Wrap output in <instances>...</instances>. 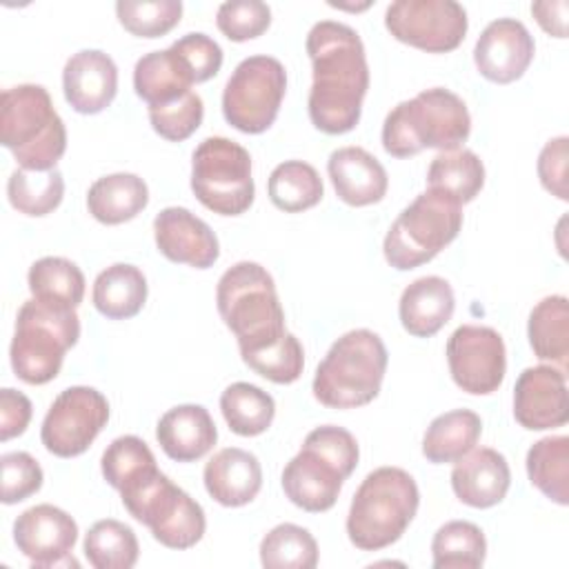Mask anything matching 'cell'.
<instances>
[{
  "mask_svg": "<svg viewBox=\"0 0 569 569\" xmlns=\"http://www.w3.org/2000/svg\"><path fill=\"white\" fill-rule=\"evenodd\" d=\"M313 69L307 109L316 129L340 136L360 122L369 89L365 44L356 29L336 20H320L305 42Z\"/></svg>",
  "mask_w": 569,
  "mask_h": 569,
  "instance_id": "6da1fadb",
  "label": "cell"
},
{
  "mask_svg": "<svg viewBox=\"0 0 569 569\" xmlns=\"http://www.w3.org/2000/svg\"><path fill=\"white\" fill-rule=\"evenodd\" d=\"M218 313L238 340L242 360L278 345L289 331L276 282L258 262H236L216 287Z\"/></svg>",
  "mask_w": 569,
  "mask_h": 569,
  "instance_id": "7a4b0ae2",
  "label": "cell"
},
{
  "mask_svg": "<svg viewBox=\"0 0 569 569\" xmlns=\"http://www.w3.org/2000/svg\"><path fill=\"white\" fill-rule=\"evenodd\" d=\"M358 458L360 449L351 431L336 425L316 427L282 469L284 496L309 513L329 511L342 482L358 467Z\"/></svg>",
  "mask_w": 569,
  "mask_h": 569,
  "instance_id": "3957f363",
  "label": "cell"
},
{
  "mask_svg": "<svg viewBox=\"0 0 569 569\" xmlns=\"http://www.w3.org/2000/svg\"><path fill=\"white\" fill-rule=\"evenodd\" d=\"M471 116L460 96L433 87L396 104L382 124V147L393 158H411L422 149L453 151L467 142Z\"/></svg>",
  "mask_w": 569,
  "mask_h": 569,
  "instance_id": "277c9868",
  "label": "cell"
},
{
  "mask_svg": "<svg viewBox=\"0 0 569 569\" xmlns=\"http://www.w3.org/2000/svg\"><path fill=\"white\" fill-rule=\"evenodd\" d=\"M420 505L411 473L400 467H378L360 482L347 513V536L362 551H380L407 531Z\"/></svg>",
  "mask_w": 569,
  "mask_h": 569,
  "instance_id": "5b68a950",
  "label": "cell"
},
{
  "mask_svg": "<svg viewBox=\"0 0 569 569\" xmlns=\"http://www.w3.org/2000/svg\"><path fill=\"white\" fill-rule=\"evenodd\" d=\"M0 142L22 169H56L67 151V129L42 84L27 82L2 91Z\"/></svg>",
  "mask_w": 569,
  "mask_h": 569,
  "instance_id": "8992f818",
  "label": "cell"
},
{
  "mask_svg": "<svg viewBox=\"0 0 569 569\" xmlns=\"http://www.w3.org/2000/svg\"><path fill=\"white\" fill-rule=\"evenodd\" d=\"M387 347L369 329L340 336L322 358L313 376V396L329 409H356L369 405L382 387L387 371Z\"/></svg>",
  "mask_w": 569,
  "mask_h": 569,
  "instance_id": "52a82bcc",
  "label": "cell"
},
{
  "mask_svg": "<svg viewBox=\"0 0 569 569\" xmlns=\"http://www.w3.org/2000/svg\"><path fill=\"white\" fill-rule=\"evenodd\" d=\"M78 338L80 320L76 309H56L36 298L22 302L9 347L13 373L27 385L51 382Z\"/></svg>",
  "mask_w": 569,
  "mask_h": 569,
  "instance_id": "ba28073f",
  "label": "cell"
},
{
  "mask_svg": "<svg viewBox=\"0 0 569 569\" xmlns=\"http://www.w3.org/2000/svg\"><path fill=\"white\" fill-rule=\"evenodd\" d=\"M462 227V204L427 189L405 207L389 227L382 253L398 269L409 271L433 260L447 244L456 240Z\"/></svg>",
  "mask_w": 569,
  "mask_h": 569,
  "instance_id": "9c48e42d",
  "label": "cell"
},
{
  "mask_svg": "<svg viewBox=\"0 0 569 569\" xmlns=\"http://www.w3.org/2000/svg\"><path fill=\"white\" fill-rule=\"evenodd\" d=\"M120 498L124 509L169 549H189L204 536L207 518L200 502L173 485L160 469L120 491Z\"/></svg>",
  "mask_w": 569,
  "mask_h": 569,
  "instance_id": "30bf717a",
  "label": "cell"
},
{
  "mask_svg": "<svg viewBox=\"0 0 569 569\" xmlns=\"http://www.w3.org/2000/svg\"><path fill=\"white\" fill-rule=\"evenodd\" d=\"M191 191L213 213H244L256 196L249 151L222 136L204 138L191 156Z\"/></svg>",
  "mask_w": 569,
  "mask_h": 569,
  "instance_id": "8fae6325",
  "label": "cell"
},
{
  "mask_svg": "<svg viewBox=\"0 0 569 569\" xmlns=\"http://www.w3.org/2000/svg\"><path fill=\"white\" fill-rule=\"evenodd\" d=\"M287 71L278 58L249 56L231 73L222 91V116L242 133L267 131L280 111Z\"/></svg>",
  "mask_w": 569,
  "mask_h": 569,
  "instance_id": "7c38bea8",
  "label": "cell"
},
{
  "mask_svg": "<svg viewBox=\"0 0 569 569\" xmlns=\"http://www.w3.org/2000/svg\"><path fill=\"white\" fill-rule=\"evenodd\" d=\"M387 31L427 53H447L460 47L469 29L467 11L453 0H396L385 11Z\"/></svg>",
  "mask_w": 569,
  "mask_h": 569,
  "instance_id": "4fadbf2b",
  "label": "cell"
},
{
  "mask_svg": "<svg viewBox=\"0 0 569 569\" xmlns=\"http://www.w3.org/2000/svg\"><path fill=\"white\" fill-rule=\"evenodd\" d=\"M107 420L109 402L98 389L69 387L51 402L40 427V440L49 453L76 458L89 449Z\"/></svg>",
  "mask_w": 569,
  "mask_h": 569,
  "instance_id": "5bb4252c",
  "label": "cell"
},
{
  "mask_svg": "<svg viewBox=\"0 0 569 569\" xmlns=\"http://www.w3.org/2000/svg\"><path fill=\"white\" fill-rule=\"evenodd\" d=\"M447 362L453 382L471 396L498 391L507 371L502 336L482 325H462L447 340Z\"/></svg>",
  "mask_w": 569,
  "mask_h": 569,
  "instance_id": "9a60e30c",
  "label": "cell"
},
{
  "mask_svg": "<svg viewBox=\"0 0 569 569\" xmlns=\"http://www.w3.org/2000/svg\"><path fill=\"white\" fill-rule=\"evenodd\" d=\"M76 540V520L49 502L29 507L13 522V542L33 567L78 565L71 558Z\"/></svg>",
  "mask_w": 569,
  "mask_h": 569,
  "instance_id": "2e32d148",
  "label": "cell"
},
{
  "mask_svg": "<svg viewBox=\"0 0 569 569\" xmlns=\"http://www.w3.org/2000/svg\"><path fill=\"white\" fill-rule=\"evenodd\" d=\"M513 418L529 431L562 427L569 420L567 371L553 365L527 367L513 387Z\"/></svg>",
  "mask_w": 569,
  "mask_h": 569,
  "instance_id": "e0dca14e",
  "label": "cell"
},
{
  "mask_svg": "<svg viewBox=\"0 0 569 569\" xmlns=\"http://www.w3.org/2000/svg\"><path fill=\"white\" fill-rule=\"evenodd\" d=\"M536 53L533 38L516 18H498L485 27L476 47L473 62L482 78L509 84L529 69Z\"/></svg>",
  "mask_w": 569,
  "mask_h": 569,
  "instance_id": "ac0fdd59",
  "label": "cell"
},
{
  "mask_svg": "<svg viewBox=\"0 0 569 569\" xmlns=\"http://www.w3.org/2000/svg\"><path fill=\"white\" fill-rule=\"evenodd\" d=\"M158 251L178 264L209 269L220 258V244L211 227L184 207H167L153 218Z\"/></svg>",
  "mask_w": 569,
  "mask_h": 569,
  "instance_id": "d6986e66",
  "label": "cell"
},
{
  "mask_svg": "<svg viewBox=\"0 0 569 569\" xmlns=\"http://www.w3.org/2000/svg\"><path fill=\"white\" fill-rule=\"evenodd\" d=\"M62 91L69 107L78 113L93 116L104 111L118 93V67L100 49L73 53L62 69Z\"/></svg>",
  "mask_w": 569,
  "mask_h": 569,
  "instance_id": "ffe728a7",
  "label": "cell"
},
{
  "mask_svg": "<svg viewBox=\"0 0 569 569\" xmlns=\"http://www.w3.org/2000/svg\"><path fill=\"white\" fill-rule=\"evenodd\" d=\"M511 485L507 458L491 449L480 447L456 460L451 469V489L460 502L473 509H489L505 500Z\"/></svg>",
  "mask_w": 569,
  "mask_h": 569,
  "instance_id": "44dd1931",
  "label": "cell"
},
{
  "mask_svg": "<svg viewBox=\"0 0 569 569\" xmlns=\"http://www.w3.org/2000/svg\"><path fill=\"white\" fill-rule=\"evenodd\" d=\"M336 196L351 207H369L387 196L389 178L378 158L362 147H340L327 160Z\"/></svg>",
  "mask_w": 569,
  "mask_h": 569,
  "instance_id": "7402d4cb",
  "label": "cell"
},
{
  "mask_svg": "<svg viewBox=\"0 0 569 569\" xmlns=\"http://www.w3.org/2000/svg\"><path fill=\"white\" fill-rule=\"evenodd\" d=\"M207 493L222 507L249 505L262 487V467L251 451L224 447L209 458L202 471Z\"/></svg>",
  "mask_w": 569,
  "mask_h": 569,
  "instance_id": "603a6c76",
  "label": "cell"
},
{
  "mask_svg": "<svg viewBox=\"0 0 569 569\" xmlns=\"http://www.w3.org/2000/svg\"><path fill=\"white\" fill-rule=\"evenodd\" d=\"M156 438L171 460L193 462L213 449L218 429L202 405H178L160 416Z\"/></svg>",
  "mask_w": 569,
  "mask_h": 569,
  "instance_id": "cb8c5ba5",
  "label": "cell"
},
{
  "mask_svg": "<svg viewBox=\"0 0 569 569\" xmlns=\"http://www.w3.org/2000/svg\"><path fill=\"white\" fill-rule=\"evenodd\" d=\"M456 296L451 284L440 276H422L405 287L398 316L400 325L409 336L431 338L438 333L453 316Z\"/></svg>",
  "mask_w": 569,
  "mask_h": 569,
  "instance_id": "d4e9b609",
  "label": "cell"
},
{
  "mask_svg": "<svg viewBox=\"0 0 569 569\" xmlns=\"http://www.w3.org/2000/svg\"><path fill=\"white\" fill-rule=\"evenodd\" d=\"M147 204H149L147 182L136 173L102 176L87 191V209L102 224L129 222Z\"/></svg>",
  "mask_w": 569,
  "mask_h": 569,
  "instance_id": "484cf974",
  "label": "cell"
},
{
  "mask_svg": "<svg viewBox=\"0 0 569 569\" xmlns=\"http://www.w3.org/2000/svg\"><path fill=\"white\" fill-rule=\"evenodd\" d=\"M93 307L109 320H127L147 302L144 273L127 262H116L98 273L91 291Z\"/></svg>",
  "mask_w": 569,
  "mask_h": 569,
  "instance_id": "4316f807",
  "label": "cell"
},
{
  "mask_svg": "<svg viewBox=\"0 0 569 569\" xmlns=\"http://www.w3.org/2000/svg\"><path fill=\"white\" fill-rule=\"evenodd\" d=\"M191 76L171 49L144 53L133 67V89L149 107L169 104L191 91Z\"/></svg>",
  "mask_w": 569,
  "mask_h": 569,
  "instance_id": "83f0119b",
  "label": "cell"
},
{
  "mask_svg": "<svg viewBox=\"0 0 569 569\" xmlns=\"http://www.w3.org/2000/svg\"><path fill=\"white\" fill-rule=\"evenodd\" d=\"M482 433V420L471 409H453L431 420L422 436V456L433 465H447L469 453Z\"/></svg>",
  "mask_w": 569,
  "mask_h": 569,
  "instance_id": "f1b7e54d",
  "label": "cell"
},
{
  "mask_svg": "<svg viewBox=\"0 0 569 569\" xmlns=\"http://www.w3.org/2000/svg\"><path fill=\"white\" fill-rule=\"evenodd\" d=\"M529 345L536 358L567 371L569 358V300L565 296L542 298L529 313Z\"/></svg>",
  "mask_w": 569,
  "mask_h": 569,
  "instance_id": "f546056e",
  "label": "cell"
},
{
  "mask_svg": "<svg viewBox=\"0 0 569 569\" xmlns=\"http://www.w3.org/2000/svg\"><path fill=\"white\" fill-rule=\"evenodd\" d=\"M485 184V164L471 149L440 151L427 169V189H433L458 204L471 202Z\"/></svg>",
  "mask_w": 569,
  "mask_h": 569,
  "instance_id": "4dcf8cb0",
  "label": "cell"
},
{
  "mask_svg": "<svg viewBox=\"0 0 569 569\" xmlns=\"http://www.w3.org/2000/svg\"><path fill=\"white\" fill-rule=\"evenodd\" d=\"M31 298L56 309H76L84 298V276L80 267L60 256L36 260L27 273Z\"/></svg>",
  "mask_w": 569,
  "mask_h": 569,
  "instance_id": "1f68e13d",
  "label": "cell"
},
{
  "mask_svg": "<svg viewBox=\"0 0 569 569\" xmlns=\"http://www.w3.org/2000/svg\"><path fill=\"white\" fill-rule=\"evenodd\" d=\"M531 485L560 507L569 505V438L547 436L527 451Z\"/></svg>",
  "mask_w": 569,
  "mask_h": 569,
  "instance_id": "d6a6232c",
  "label": "cell"
},
{
  "mask_svg": "<svg viewBox=\"0 0 569 569\" xmlns=\"http://www.w3.org/2000/svg\"><path fill=\"white\" fill-rule=\"evenodd\" d=\"M267 193L273 207L284 213H300L322 200L325 187L320 173L302 160L280 162L267 182Z\"/></svg>",
  "mask_w": 569,
  "mask_h": 569,
  "instance_id": "836d02e7",
  "label": "cell"
},
{
  "mask_svg": "<svg viewBox=\"0 0 569 569\" xmlns=\"http://www.w3.org/2000/svg\"><path fill=\"white\" fill-rule=\"evenodd\" d=\"M220 411L233 433L253 438L271 427L276 402L251 382H233L220 396Z\"/></svg>",
  "mask_w": 569,
  "mask_h": 569,
  "instance_id": "e575fe53",
  "label": "cell"
},
{
  "mask_svg": "<svg viewBox=\"0 0 569 569\" xmlns=\"http://www.w3.org/2000/svg\"><path fill=\"white\" fill-rule=\"evenodd\" d=\"M433 569H478L485 565L487 538L469 520L445 522L431 540Z\"/></svg>",
  "mask_w": 569,
  "mask_h": 569,
  "instance_id": "d590c367",
  "label": "cell"
},
{
  "mask_svg": "<svg viewBox=\"0 0 569 569\" xmlns=\"http://www.w3.org/2000/svg\"><path fill=\"white\" fill-rule=\"evenodd\" d=\"M82 549L89 565L96 569H131L140 553L133 529L113 518L93 522L84 536Z\"/></svg>",
  "mask_w": 569,
  "mask_h": 569,
  "instance_id": "8d00e7d4",
  "label": "cell"
},
{
  "mask_svg": "<svg viewBox=\"0 0 569 569\" xmlns=\"http://www.w3.org/2000/svg\"><path fill=\"white\" fill-rule=\"evenodd\" d=\"M64 196V178L58 169L29 171L18 167L7 180L11 207L24 216L40 218L56 211Z\"/></svg>",
  "mask_w": 569,
  "mask_h": 569,
  "instance_id": "74e56055",
  "label": "cell"
},
{
  "mask_svg": "<svg viewBox=\"0 0 569 569\" xmlns=\"http://www.w3.org/2000/svg\"><path fill=\"white\" fill-rule=\"evenodd\" d=\"M260 562L267 569H313L318 565V542L300 525H276L260 540Z\"/></svg>",
  "mask_w": 569,
  "mask_h": 569,
  "instance_id": "f35d334b",
  "label": "cell"
},
{
  "mask_svg": "<svg viewBox=\"0 0 569 569\" xmlns=\"http://www.w3.org/2000/svg\"><path fill=\"white\" fill-rule=\"evenodd\" d=\"M100 469L104 480L120 493L127 487L158 471V465L149 445L142 438L120 436L104 449Z\"/></svg>",
  "mask_w": 569,
  "mask_h": 569,
  "instance_id": "ab89813d",
  "label": "cell"
},
{
  "mask_svg": "<svg viewBox=\"0 0 569 569\" xmlns=\"http://www.w3.org/2000/svg\"><path fill=\"white\" fill-rule=\"evenodd\" d=\"M120 24L136 38H160L169 33L182 16L180 0H120L116 2Z\"/></svg>",
  "mask_w": 569,
  "mask_h": 569,
  "instance_id": "60d3db41",
  "label": "cell"
},
{
  "mask_svg": "<svg viewBox=\"0 0 569 569\" xmlns=\"http://www.w3.org/2000/svg\"><path fill=\"white\" fill-rule=\"evenodd\" d=\"M202 118L204 104L196 91H189L169 104L149 107V122L153 131L169 142L187 140L202 124Z\"/></svg>",
  "mask_w": 569,
  "mask_h": 569,
  "instance_id": "b9f144b4",
  "label": "cell"
},
{
  "mask_svg": "<svg viewBox=\"0 0 569 569\" xmlns=\"http://www.w3.org/2000/svg\"><path fill=\"white\" fill-rule=\"evenodd\" d=\"M258 376L267 378L276 385H291L302 376L305 369V351L300 340L293 333H287L278 345L258 351L242 360Z\"/></svg>",
  "mask_w": 569,
  "mask_h": 569,
  "instance_id": "7bdbcfd3",
  "label": "cell"
},
{
  "mask_svg": "<svg viewBox=\"0 0 569 569\" xmlns=\"http://www.w3.org/2000/svg\"><path fill=\"white\" fill-rule=\"evenodd\" d=\"M216 24L231 42H247L269 29L271 9L260 0H229L218 7Z\"/></svg>",
  "mask_w": 569,
  "mask_h": 569,
  "instance_id": "ee69618b",
  "label": "cell"
},
{
  "mask_svg": "<svg viewBox=\"0 0 569 569\" xmlns=\"http://www.w3.org/2000/svg\"><path fill=\"white\" fill-rule=\"evenodd\" d=\"M169 49L182 62V67L191 76L193 84L211 80L222 67V49L207 33H200V31L187 33V36L178 38Z\"/></svg>",
  "mask_w": 569,
  "mask_h": 569,
  "instance_id": "f6af8a7d",
  "label": "cell"
},
{
  "mask_svg": "<svg viewBox=\"0 0 569 569\" xmlns=\"http://www.w3.org/2000/svg\"><path fill=\"white\" fill-rule=\"evenodd\" d=\"M2 469V502L16 505L38 493L44 480L42 467L27 451H11L0 458Z\"/></svg>",
  "mask_w": 569,
  "mask_h": 569,
  "instance_id": "bcb514c9",
  "label": "cell"
},
{
  "mask_svg": "<svg viewBox=\"0 0 569 569\" xmlns=\"http://www.w3.org/2000/svg\"><path fill=\"white\" fill-rule=\"evenodd\" d=\"M567 169H569V138L558 136L549 140L538 156L540 184L558 200H569Z\"/></svg>",
  "mask_w": 569,
  "mask_h": 569,
  "instance_id": "7dc6e473",
  "label": "cell"
},
{
  "mask_svg": "<svg viewBox=\"0 0 569 569\" xmlns=\"http://www.w3.org/2000/svg\"><path fill=\"white\" fill-rule=\"evenodd\" d=\"M31 400L11 387L0 391V440L7 442L20 433H24L31 420Z\"/></svg>",
  "mask_w": 569,
  "mask_h": 569,
  "instance_id": "c3c4849f",
  "label": "cell"
},
{
  "mask_svg": "<svg viewBox=\"0 0 569 569\" xmlns=\"http://www.w3.org/2000/svg\"><path fill=\"white\" fill-rule=\"evenodd\" d=\"M567 11L569 4L565 0H545V2H533L531 13L536 22L542 27L553 38H565L567 36Z\"/></svg>",
  "mask_w": 569,
  "mask_h": 569,
  "instance_id": "681fc988",
  "label": "cell"
}]
</instances>
